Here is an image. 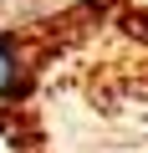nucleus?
<instances>
[{"mask_svg":"<svg viewBox=\"0 0 148 153\" xmlns=\"http://www.w3.org/2000/svg\"><path fill=\"white\" fill-rule=\"evenodd\" d=\"M36 76V56L16 31H0V102H21L31 92Z\"/></svg>","mask_w":148,"mask_h":153,"instance_id":"obj_1","label":"nucleus"}]
</instances>
